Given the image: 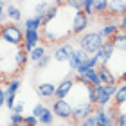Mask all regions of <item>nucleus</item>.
<instances>
[{
	"instance_id": "f257e3e1",
	"label": "nucleus",
	"mask_w": 126,
	"mask_h": 126,
	"mask_svg": "<svg viewBox=\"0 0 126 126\" xmlns=\"http://www.w3.org/2000/svg\"><path fill=\"white\" fill-rule=\"evenodd\" d=\"M106 40L103 38L101 31H87L85 34L78 38V47L83 49L85 52H88L90 56H95L97 50H99L103 45H105Z\"/></svg>"
},
{
	"instance_id": "f03ea898",
	"label": "nucleus",
	"mask_w": 126,
	"mask_h": 126,
	"mask_svg": "<svg viewBox=\"0 0 126 126\" xmlns=\"http://www.w3.org/2000/svg\"><path fill=\"white\" fill-rule=\"evenodd\" d=\"M0 36H2V42L7 43V45H13V47H22L24 45V38H25V32L20 29L18 24H7L2 27L0 31Z\"/></svg>"
},
{
	"instance_id": "7ed1b4c3",
	"label": "nucleus",
	"mask_w": 126,
	"mask_h": 126,
	"mask_svg": "<svg viewBox=\"0 0 126 126\" xmlns=\"http://www.w3.org/2000/svg\"><path fill=\"white\" fill-rule=\"evenodd\" d=\"M119 85H101L95 87L97 90V108H108L112 105V101L115 99Z\"/></svg>"
},
{
	"instance_id": "20e7f679",
	"label": "nucleus",
	"mask_w": 126,
	"mask_h": 126,
	"mask_svg": "<svg viewBox=\"0 0 126 126\" xmlns=\"http://www.w3.org/2000/svg\"><path fill=\"white\" fill-rule=\"evenodd\" d=\"M50 110L54 112V115L60 121H72V117H74V106L67 99H56L52 103V106H50Z\"/></svg>"
},
{
	"instance_id": "39448f33",
	"label": "nucleus",
	"mask_w": 126,
	"mask_h": 126,
	"mask_svg": "<svg viewBox=\"0 0 126 126\" xmlns=\"http://www.w3.org/2000/svg\"><path fill=\"white\" fill-rule=\"evenodd\" d=\"M88 25H90V18L85 15V11H74V16H72V22H70V32L74 36L85 34Z\"/></svg>"
},
{
	"instance_id": "423d86ee",
	"label": "nucleus",
	"mask_w": 126,
	"mask_h": 126,
	"mask_svg": "<svg viewBox=\"0 0 126 126\" xmlns=\"http://www.w3.org/2000/svg\"><path fill=\"white\" fill-rule=\"evenodd\" d=\"M76 45H74L72 42H63L60 43L58 47L54 49V54H52V60L60 61V63H68L70 61V58L74 56V52H76Z\"/></svg>"
},
{
	"instance_id": "0eeeda50",
	"label": "nucleus",
	"mask_w": 126,
	"mask_h": 126,
	"mask_svg": "<svg viewBox=\"0 0 126 126\" xmlns=\"http://www.w3.org/2000/svg\"><path fill=\"white\" fill-rule=\"evenodd\" d=\"M74 87H76V79L72 78V72L68 74L67 78H63L61 81L56 85V99H65L72 94Z\"/></svg>"
},
{
	"instance_id": "6e6552de",
	"label": "nucleus",
	"mask_w": 126,
	"mask_h": 126,
	"mask_svg": "<svg viewBox=\"0 0 126 126\" xmlns=\"http://www.w3.org/2000/svg\"><path fill=\"white\" fill-rule=\"evenodd\" d=\"M113 52H115L113 42L112 40H106L105 45H103V47L97 50V54H95L97 61H99V67H108V63H110L112 58H113Z\"/></svg>"
},
{
	"instance_id": "1a4fd4ad",
	"label": "nucleus",
	"mask_w": 126,
	"mask_h": 126,
	"mask_svg": "<svg viewBox=\"0 0 126 126\" xmlns=\"http://www.w3.org/2000/svg\"><path fill=\"white\" fill-rule=\"evenodd\" d=\"M94 112H95V106L94 105H90V103H81V105L74 106V117H72V121L81 124L85 119H88Z\"/></svg>"
},
{
	"instance_id": "9d476101",
	"label": "nucleus",
	"mask_w": 126,
	"mask_h": 126,
	"mask_svg": "<svg viewBox=\"0 0 126 126\" xmlns=\"http://www.w3.org/2000/svg\"><path fill=\"white\" fill-rule=\"evenodd\" d=\"M25 32V38H24V45H22V49H25L27 52H31L32 49H36L38 45H42V36L43 34H40V31H24Z\"/></svg>"
},
{
	"instance_id": "9b49d317",
	"label": "nucleus",
	"mask_w": 126,
	"mask_h": 126,
	"mask_svg": "<svg viewBox=\"0 0 126 126\" xmlns=\"http://www.w3.org/2000/svg\"><path fill=\"white\" fill-rule=\"evenodd\" d=\"M92 56H90L88 52H85L83 49H76V52H74V56L70 58V61H68V67H70V72H78V68L81 67V65H85Z\"/></svg>"
},
{
	"instance_id": "f8f14e48",
	"label": "nucleus",
	"mask_w": 126,
	"mask_h": 126,
	"mask_svg": "<svg viewBox=\"0 0 126 126\" xmlns=\"http://www.w3.org/2000/svg\"><path fill=\"white\" fill-rule=\"evenodd\" d=\"M124 15H126V2H124V0H113V2H108V16L121 20Z\"/></svg>"
},
{
	"instance_id": "ddd939ff",
	"label": "nucleus",
	"mask_w": 126,
	"mask_h": 126,
	"mask_svg": "<svg viewBox=\"0 0 126 126\" xmlns=\"http://www.w3.org/2000/svg\"><path fill=\"white\" fill-rule=\"evenodd\" d=\"M36 94L42 97V99H50V97H56V85L54 83H38L36 85Z\"/></svg>"
},
{
	"instance_id": "4468645a",
	"label": "nucleus",
	"mask_w": 126,
	"mask_h": 126,
	"mask_svg": "<svg viewBox=\"0 0 126 126\" xmlns=\"http://www.w3.org/2000/svg\"><path fill=\"white\" fill-rule=\"evenodd\" d=\"M97 72H99V78H101V83L103 85H119V78L113 74V70L110 67H97Z\"/></svg>"
},
{
	"instance_id": "2eb2a0df",
	"label": "nucleus",
	"mask_w": 126,
	"mask_h": 126,
	"mask_svg": "<svg viewBox=\"0 0 126 126\" xmlns=\"http://www.w3.org/2000/svg\"><path fill=\"white\" fill-rule=\"evenodd\" d=\"M119 32H121V25H119L115 20L106 22V24L103 25V29H101V34H103V38H105V40H113Z\"/></svg>"
},
{
	"instance_id": "dca6fc26",
	"label": "nucleus",
	"mask_w": 126,
	"mask_h": 126,
	"mask_svg": "<svg viewBox=\"0 0 126 126\" xmlns=\"http://www.w3.org/2000/svg\"><path fill=\"white\" fill-rule=\"evenodd\" d=\"M5 15H7V18H9V24H18V22H22V9L18 7V4L7 2Z\"/></svg>"
},
{
	"instance_id": "f3484780",
	"label": "nucleus",
	"mask_w": 126,
	"mask_h": 126,
	"mask_svg": "<svg viewBox=\"0 0 126 126\" xmlns=\"http://www.w3.org/2000/svg\"><path fill=\"white\" fill-rule=\"evenodd\" d=\"M49 7H50V2H36V4H34V15L32 16L40 18L45 24V16H47Z\"/></svg>"
},
{
	"instance_id": "a211bd4d",
	"label": "nucleus",
	"mask_w": 126,
	"mask_h": 126,
	"mask_svg": "<svg viewBox=\"0 0 126 126\" xmlns=\"http://www.w3.org/2000/svg\"><path fill=\"white\" fill-rule=\"evenodd\" d=\"M24 31H40L43 27V22L36 18V16H27V18L24 20Z\"/></svg>"
},
{
	"instance_id": "6ab92c4d",
	"label": "nucleus",
	"mask_w": 126,
	"mask_h": 126,
	"mask_svg": "<svg viewBox=\"0 0 126 126\" xmlns=\"http://www.w3.org/2000/svg\"><path fill=\"white\" fill-rule=\"evenodd\" d=\"M43 56H47V47H45V45L42 43V45H38L36 49H32L31 52H29V61L36 65V63H38L40 60H42Z\"/></svg>"
},
{
	"instance_id": "aec40b11",
	"label": "nucleus",
	"mask_w": 126,
	"mask_h": 126,
	"mask_svg": "<svg viewBox=\"0 0 126 126\" xmlns=\"http://www.w3.org/2000/svg\"><path fill=\"white\" fill-rule=\"evenodd\" d=\"M27 61H29V52L20 47L18 50H16V54H15V65H16V68H24L27 65Z\"/></svg>"
},
{
	"instance_id": "412c9836",
	"label": "nucleus",
	"mask_w": 126,
	"mask_h": 126,
	"mask_svg": "<svg viewBox=\"0 0 126 126\" xmlns=\"http://www.w3.org/2000/svg\"><path fill=\"white\" fill-rule=\"evenodd\" d=\"M113 103H115V108L126 105V81H121V83H119V88H117V94H115Z\"/></svg>"
},
{
	"instance_id": "4be33fe9",
	"label": "nucleus",
	"mask_w": 126,
	"mask_h": 126,
	"mask_svg": "<svg viewBox=\"0 0 126 126\" xmlns=\"http://www.w3.org/2000/svg\"><path fill=\"white\" fill-rule=\"evenodd\" d=\"M112 42H113V47H115V50L126 54V32H124V31H121L115 38L112 40Z\"/></svg>"
},
{
	"instance_id": "5701e85b",
	"label": "nucleus",
	"mask_w": 126,
	"mask_h": 126,
	"mask_svg": "<svg viewBox=\"0 0 126 126\" xmlns=\"http://www.w3.org/2000/svg\"><path fill=\"white\" fill-rule=\"evenodd\" d=\"M54 112L50 108H45V112L40 115V126H52L54 124Z\"/></svg>"
},
{
	"instance_id": "b1692460",
	"label": "nucleus",
	"mask_w": 126,
	"mask_h": 126,
	"mask_svg": "<svg viewBox=\"0 0 126 126\" xmlns=\"http://www.w3.org/2000/svg\"><path fill=\"white\" fill-rule=\"evenodd\" d=\"M20 79L18 78H11L9 79V83L7 85H2V87H5V90H7V94L9 95H16V92L20 90Z\"/></svg>"
},
{
	"instance_id": "393cba45",
	"label": "nucleus",
	"mask_w": 126,
	"mask_h": 126,
	"mask_svg": "<svg viewBox=\"0 0 126 126\" xmlns=\"http://www.w3.org/2000/svg\"><path fill=\"white\" fill-rule=\"evenodd\" d=\"M83 11L88 18L94 16L95 15V0H83Z\"/></svg>"
},
{
	"instance_id": "a878e982",
	"label": "nucleus",
	"mask_w": 126,
	"mask_h": 126,
	"mask_svg": "<svg viewBox=\"0 0 126 126\" xmlns=\"http://www.w3.org/2000/svg\"><path fill=\"white\" fill-rule=\"evenodd\" d=\"M95 15H108V2L106 0H95Z\"/></svg>"
},
{
	"instance_id": "bb28decb",
	"label": "nucleus",
	"mask_w": 126,
	"mask_h": 126,
	"mask_svg": "<svg viewBox=\"0 0 126 126\" xmlns=\"http://www.w3.org/2000/svg\"><path fill=\"white\" fill-rule=\"evenodd\" d=\"M24 119H25V115H22V113H13V112H11L9 123H11V124H24Z\"/></svg>"
},
{
	"instance_id": "cd10ccee",
	"label": "nucleus",
	"mask_w": 126,
	"mask_h": 126,
	"mask_svg": "<svg viewBox=\"0 0 126 126\" xmlns=\"http://www.w3.org/2000/svg\"><path fill=\"white\" fill-rule=\"evenodd\" d=\"M24 126H40V119L34 117L32 113H31V115H25V119H24Z\"/></svg>"
},
{
	"instance_id": "c85d7f7f",
	"label": "nucleus",
	"mask_w": 126,
	"mask_h": 126,
	"mask_svg": "<svg viewBox=\"0 0 126 126\" xmlns=\"http://www.w3.org/2000/svg\"><path fill=\"white\" fill-rule=\"evenodd\" d=\"M45 108H47V106H45V105H42V103H38V105H34V108H32V115L34 117H38L40 119V115H42V113L45 112Z\"/></svg>"
},
{
	"instance_id": "c756f323",
	"label": "nucleus",
	"mask_w": 126,
	"mask_h": 126,
	"mask_svg": "<svg viewBox=\"0 0 126 126\" xmlns=\"http://www.w3.org/2000/svg\"><path fill=\"white\" fill-rule=\"evenodd\" d=\"M50 60H52V56H49V54H47V56H43V58L36 63V67L40 68V70H42V68H45V67H47L49 63H50Z\"/></svg>"
},
{
	"instance_id": "7c9ffc66",
	"label": "nucleus",
	"mask_w": 126,
	"mask_h": 126,
	"mask_svg": "<svg viewBox=\"0 0 126 126\" xmlns=\"http://www.w3.org/2000/svg\"><path fill=\"white\" fill-rule=\"evenodd\" d=\"M81 126H97V119H95V115L92 113L88 119H85V121L81 123Z\"/></svg>"
},
{
	"instance_id": "2f4dec72",
	"label": "nucleus",
	"mask_w": 126,
	"mask_h": 126,
	"mask_svg": "<svg viewBox=\"0 0 126 126\" xmlns=\"http://www.w3.org/2000/svg\"><path fill=\"white\" fill-rule=\"evenodd\" d=\"M115 124L117 126H126V112H119V115L115 119Z\"/></svg>"
},
{
	"instance_id": "473e14b6",
	"label": "nucleus",
	"mask_w": 126,
	"mask_h": 126,
	"mask_svg": "<svg viewBox=\"0 0 126 126\" xmlns=\"http://www.w3.org/2000/svg\"><path fill=\"white\" fill-rule=\"evenodd\" d=\"M13 113H22L24 115V101H16V105L13 108Z\"/></svg>"
},
{
	"instance_id": "72a5a7b5",
	"label": "nucleus",
	"mask_w": 126,
	"mask_h": 126,
	"mask_svg": "<svg viewBox=\"0 0 126 126\" xmlns=\"http://www.w3.org/2000/svg\"><path fill=\"white\" fill-rule=\"evenodd\" d=\"M68 126H81V124H79V123H74V121H70V123H68Z\"/></svg>"
},
{
	"instance_id": "f704fd0d",
	"label": "nucleus",
	"mask_w": 126,
	"mask_h": 126,
	"mask_svg": "<svg viewBox=\"0 0 126 126\" xmlns=\"http://www.w3.org/2000/svg\"><path fill=\"white\" fill-rule=\"evenodd\" d=\"M7 126H24V124H11V123H9Z\"/></svg>"
}]
</instances>
